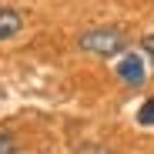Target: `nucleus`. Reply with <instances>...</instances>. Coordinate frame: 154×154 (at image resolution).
<instances>
[{
	"mask_svg": "<svg viewBox=\"0 0 154 154\" xmlns=\"http://www.w3.org/2000/svg\"><path fill=\"white\" fill-rule=\"evenodd\" d=\"M81 47L91 50V54H100V57H114L117 50H124V37L117 30H107V27H97V30H87L81 37Z\"/></svg>",
	"mask_w": 154,
	"mask_h": 154,
	"instance_id": "1",
	"label": "nucleus"
},
{
	"mask_svg": "<svg viewBox=\"0 0 154 154\" xmlns=\"http://www.w3.org/2000/svg\"><path fill=\"white\" fill-rule=\"evenodd\" d=\"M117 77H121L127 87H141L144 84V60L137 54H124L117 60Z\"/></svg>",
	"mask_w": 154,
	"mask_h": 154,
	"instance_id": "2",
	"label": "nucleus"
},
{
	"mask_svg": "<svg viewBox=\"0 0 154 154\" xmlns=\"http://www.w3.org/2000/svg\"><path fill=\"white\" fill-rule=\"evenodd\" d=\"M23 30V17L10 7H0V40H10Z\"/></svg>",
	"mask_w": 154,
	"mask_h": 154,
	"instance_id": "3",
	"label": "nucleus"
},
{
	"mask_svg": "<svg viewBox=\"0 0 154 154\" xmlns=\"http://www.w3.org/2000/svg\"><path fill=\"white\" fill-rule=\"evenodd\" d=\"M137 124H141V127H154V97H147L144 104H141V111H137Z\"/></svg>",
	"mask_w": 154,
	"mask_h": 154,
	"instance_id": "4",
	"label": "nucleus"
},
{
	"mask_svg": "<svg viewBox=\"0 0 154 154\" xmlns=\"http://www.w3.org/2000/svg\"><path fill=\"white\" fill-rule=\"evenodd\" d=\"M0 154H14V137L10 134H0Z\"/></svg>",
	"mask_w": 154,
	"mask_h": 154,
	"instance_id": "5",
	"label": "nucleus"
},
{
	"mask_svg": "<svg viewBox=\"0 0 154 154\" xmlns=\"http://www.w3.org/2000/svg\"><path fill=\"white\" fill-rule=\"evenodd\" d=\"M141 47H144V50H147V57H151V60H154V34H147V37H144V44H141Z\"/></svg>",
	"mask_w": 154,
	"mask_h": 154,
	"instance_id": "6",
	"label": "nucleus"
}]
</instances>
